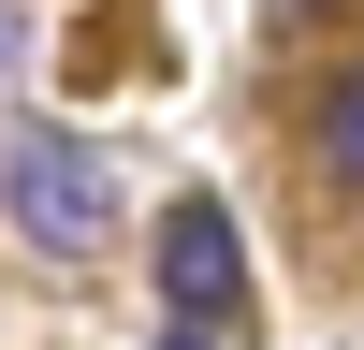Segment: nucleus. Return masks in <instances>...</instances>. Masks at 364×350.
<instances>
[{
  "instance_id": "nucleus-1",
  "label": "nucleus",
  "mask_w": 364,
  "mask_h": 350,
  "mask_svg": "<svg viewBox=\"0 0 364 350\" xmlns=\"http://www.w3.org/2000/svg\"><path fill=\"white\" fill-rule=\"evenodd\" d=\"M0 219H15L29 248H58V262H102V248H117V190H102V161H87V146H58V132H29L15 161H0Z\"/></svg>"
},
{
  "instance_id": "nucleus-2",
  "label": "nucleus",
  "mask_w": 364,
  "mask_h": 350,
  "mask_svg": "<svg viewBox=\"0 0 364 350\" xmlns=\"http://www.w3.org/2000/svg\"><path fill=\"white\" fill-rule=\"evenodd\" d=\"M161 292H175V321H233V292H248V262H233V204H175L161 219Z\"/></svg>"
},
{
  "instance_id": "nucleus-3",
  "label": "nucleus",
  "mask_w": 364,
  "mask_h": 350,
  "mask_svg": "<svg viewBox=\"0 0 364 350\" xmlns=\"http://www.w3.org/2000/svg\"><path fill=\"white\" fill-rule=\"evenodd\" d=\"M321 161L364 190V73H336V102H321Z\"/></svg>"
},
{
  "instance_id": "nucleus-4",
  "label": "nucleus",
  "mask_w": 364,
  "mask_h": 350,
  "mask_svg": "<svg viewBox=\"0 0 364 350\" xmlns=\"http://www.w3.org/2000/svg\"><path fill=\"white\" fill-rule=\"evenodd\" d=\"M161 350H233V336H219V321H175V336H161Z\"/></svg>"
}]
</instances>
